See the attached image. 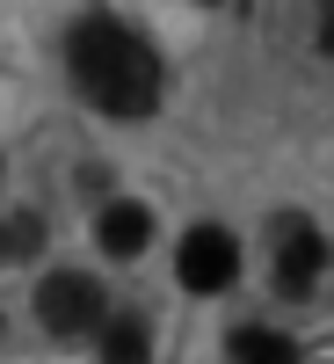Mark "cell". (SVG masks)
Segmentation results:
<instances>
[{"mask_svg": "<svg viewBox=\"0 0 334 364\" xmlns=\"http://www.w3.org/2000/svg\"><path fill=\"white\" fill-rule=\"evenodd\" d=\"M66 73L80 87V102H95L102 117H145L160 102V51L124 29L116 15H87L66 37Z\"/></svg>", "mask_w": 334, "mask_h": 364, "instance_id": "6da1fadb", "label": "cell"}, {"mask_svg": "<svg viewBox=\"0 0 334 364\" xmlns=\"http://www.w3.org/2000/svg\"><path fill=\"white\" fill-rule=\"evenodd\" d=\"M37 321L51 336H87V328L109 321V299H102V284L87 277V269H51L37 284Z\"/></svg>", "mask_w": 334, "mask_h": 364, "instance_id": "7a4b0ae2", "label": "cell"}, {"mask_svg": "<svg viewBox=\"0 0 334 364\" xmlns=\"http://www.w3.org/2000/svg\"><path fill=\"white\" fill-rule=\"evenodd\" d=\"M174 277H182V291H226L240 277V240L226 226H189L174 248Z\"/></svg>", "mask_w": 334, "mask_h": 364, "instance_id": "3957f363", "label": "cell"}, {"mask_svg": "<svg viewBox=\"0 0 334 364\" xmlns=\"http://www.w3.org/2000/svg\"><path fill=\"white\" fill-rule=\"evenodd\" d=\"M320 269H327V240L313 219H277V291L291 299H306L320 284Z\"/></svg>", "mask_w": 334, "mask_h": 364, "instance_id": "277c9868", "label": "cell"}, {"mask_svg": "<svg viewBox=\"0 0 334 364\" xmlns=\"http://www.w3.org/2000/svg\"><path fill=\"white\" fill-rule=\"evenodd\" d=\"M95 233H102V255L138 262V255H145V240H153V211H145V204H109Z\"/></svg>", "mask_w": 334, "mask_h": 364, "instance_id": "5b68a950", "label": "cell"}, {"mask_svg": "<svg viewBox=\"0 0 334 364\" xmlns=\"http://www.w3.org/2000/svg\"><path fill=\"white\" fill-rule=\"evenodd\" d=\"M145 321L138 314H109L102 321V364H145Z\"/></svg>", "mask_w": 334, "mask_h": 364, "instance_id": "8992f818", "label": "cell"}, {"mask_svg": "<svg viewBox=\"0 0 334 364\" xmlns=\"http://www.w3.org/2000/svg\"><path fill=\"white\" fill-rule=\"evenodd\" d=\"M233 364H298V343L277 328H240L233 336Z\"/></svg>", "mask_w": 334, "mask_h": 364, "instance_id": "52a82bcc", "label": "cell"}, {"mask_svg": "<svg viewBox=\"0 0 334 364\" xmlns=\"http://www.w3.org/2000/svg\"><path fill=\"white\" fill-rule=\"evenodd\" d=\"M44 248V219H29V211H15V219H0V262H22Z\"/></svg>", "mask_w": 334, "mask_h": 364, "instance_id": "ba28073f", "label": "cell"}, {"mask_svg": "<svg viewBox=\"0 0 334 364\" xmlns=\"http://www.w3.org/2000/svg\"><path fill=\"white\" fill-rule=\"evenodd\" d=\"M320 51H334V0H320Z\"/></svg>", "mask_w": 334, "mask_h": 364, "instance_id": "9c48e42d", "label": "cell"}]
</instances>
